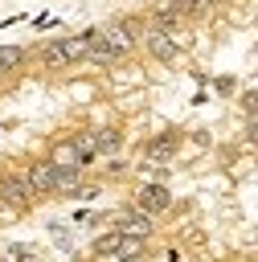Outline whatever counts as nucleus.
<instances>
[{
	"mask_svg": "<svg viewBox=\"0 0 258 262\" xmlns=\"http://www.w3.org/2000/svg\"><path fill=\"white\" fill-rule=\"evenodd\" d=\"M135 20H115V25H106V29H98V37L115 49V53H131L135 49Z\"/></svg>",
	"mask_w": 258,
	"mask_h": 262,
	"instance_id": "obj_3",
	"label": "nucleus"
},
{
	"mask_svg": "<svg viewBox=\"0 0 258 262\" xmlns=\"http://www.w3.org/2000/svg\"><path fill=\"white\" fill-rule=\"evenodd\" d=\"M176 156V135H160L143 147V164H168Z\"/></svg>",
	"mask_w": 258,
	"mask_h": 262,
	"instance_id": "obj_6",
	"label": "nucleus"
},
{
	"mask_svg": "<svg viewBox=\"0 0 258 262\" xmlns=\"http://www.w3.org/2000/svg\"><path fill=\"white\" fill-rule=\"evenodd\" d=\"M53 172H57V164L53 160H41V164H33L29 168V184H33V192L41 196V192H53Z\"/></svg>",
	"mask_w": 258,
	"mask_h": 262,
	"instance_id": "obj_7",
	"label": "nucleus"
},
{
	"mask_svg": "<svg viewBox=\"0 0 258 262\" xmlns=\"http://www.w3.org/2000/svg\"><path fill=\"white\" fill-rule=\"evenodd\" d=\"M192 4H197V12H205V8H213L217 0H192Z\"/></svg>",
	"mask_w": 258,
	"mask_h": 262,
	"instance_id": "obj_20",
	"label": "nucleus"
},
{
	"mask_svg": "<svg viewBox=\"0 0 258 262\" xmlns=\"http://www.w3.org/2000/svg\"><path fill=\"white\" fill-rule=\"evenodd\" d=\"M242 106H246V115H258V90L242 94Z\"/></svg>",
	"mask_w": 258,
	"mask_h": 262,
	"instance_id": "obj_17",
	"label": "nucleus"
},
{
	"mask_svg": "<svg viewBox=\"0 0 258 262\" xmlns=\"http://www.w3.org/2000/svg\"><path fill=\"white\" fill-rule=\"evenodd\" d=\"M86 61H90V66H115V61H119V53H115V49H111V45L98 37V29L90 33V49H86Z\"/></svg>",
	"mask_w": 258,
	"mask_h": 262,
	"instance_id": "obj_8",
	"label": "nucleus"
},
{
	"mask_svg": "<svg viewBox=\"0 0 258 262\" xmlns=\"http://www.w3.org/2000/svg\"><path fill=\"white\" fill-rule=\"evenodd\" d=\"M70 143L78 147V156H82V164H90V160L98 156V135H94V131H78V135H74Z\"/></svg>",
	"mask_w": 258,
	"mask_h": 262,
	"instance_id": "obj_14",
	"label": "nucleus"
},
{
	"mask_svg": "<svg viewBox=\"0 0 258 262\" xmlns=\"http://www.w3.org/2000/svg\"><path fill=\"white\" fill-rule=\"evenodd\" d=\"M115 229H123V233H135V237H147V233H152V213H143L139 205H131V209H119V213H115Z\"/></svg>",
	"mask_w": 258,
	"mask_h": 262,
	"instance_id": "obj_4",
	"label": "nucleus"
},
{
	"mask_svg": "<svg viewBox=\"0 0 258 262\" xmlns=\"http://www.w3.org/2000/svg\"><path fill=\"white\" fill-rule=\"evenodd\" d=\"M82 188V168H57L53 172V192H78Z\"/></svg>",
	"mask_w": 258,
	"mask_h": 262,
	"instance_id": "obj_11",
	"label": "nucleus"
},
{
	"mask_svg": "<svg viewBox=\"0 0 258 262\" xmlns=\"http://www.w3.org/2000/svg\"><path fill=\"white\" fill-rule=\"evenodd\" d=\"M20 61H25V49L20 45H0V74H12Z\"/></svg>",
	"mask_w": 258,
	"mask_h": 262,
	"instance_id": "obj_15",
	"label": "nucleus"
},
{
	"mask_svg": "<svg viewBox=\"0 0 258 262\" xmlns=\"http://www.w3.org/2000/svg\"><path fill=\"white\" fill-rule=\"evenodd\" d=\"M143 49H147L156 61H176V53H180V41H176L172 33H164V29L147 25V29H143Z\"/></svg>",
	"mask_w": 258,
	"mask_h": 262,
	"instance_id": "obj_2",
	"label": "nucleus"
},
{
	"mask_svg": "<svg viewBox=\"0 0 258 262\" xmlns=\"http://www.w3.org/2000/svg\"><path fill=\"white\" fill-rule=\"evenodd\" d=\"M37 53H41V61H45L49 70H66V66H70V57H66V45H61V41H45Z\"/></svg>",
	"mask_w": 258,
	"mask_h": 262,
	"instance_id": "obj_10",
	"label": "nucleus"
},
{
	"mask_svg": "<svg viewBox=\"0 0 258 262\" xmlns=\"http://www.w3.org/2000/svg\"><path fill=\"white\" fill-rule=\"evenodd\" d=\"M8 254H12V258H33V250H29V246H8Z\"/></svg>",
	"mask_w": 258,
	"mask_h": 262,
	"instance_id": "obj_19",
	"label": "nucleus"
},
{
	"mask_svg": "<svg viewBox=\"0 0 258 262\" xmlns=\"http://www.w3.org/2000/svg\"><path fill=\"white\" fill-rule=\"evenodd\" d=\"M61 45H66V57H70V66H78V61H86L90 33H82V37H61Z\"/></svg>",
	"mask_w": 258,
	"mask_h": 262,
	"instance_id": "obj_13",
	"label": "nucleus"
},
{
	"mask_svg": "<svg viewBox=\"0 0 258 262\" xmlns=\"http://www.w3.org/2000/svg\"><path fill=\"white\" fill-rule=\"evenodd\" d=\"M246 139L258 143V115H250V123H246Z\"/></svg>",
	"mask_w": 258,
	"mask_h": 262,
	"instance_id": "obj_18",
	"label": "nucleus"
},
{
	"mask_svg": "<svg viewBox=\"0 0 258 262\" xmlns=\"http://www.w3.org/2000/svg\"><path fill=\"white\" fill-rule=\"evenodd\" d=\"M135 205H139L143 213L156 217V213H168V209H172V196H168L164 184H143V188L135 192Z\"/></svg>",
	"mask_w": 258,
	"mask_h": 262,
	"instance_id": "obj_5",
	"label": "nucleus"
},
{
	"mask_svg": "<svg viewBox=\"0 0 258 262\" xmlns=\"http://www.w3.org/2000/svg\"><path fill=\"white\" fill-rule=\"evenodd\" d=\"M98 258H123V229H111V233H102V237H94V246H90Z\"/></svg>",
	"mask_w": 258,
	"mask_h": 262,
	"instance_id": "obj_9",
	"label": "nucleus"
},
{
	"mask_svg": "<svg viewBox=\"0 0 258 262\" xmlns=\"http://www.w3.org/2000/svg\"><path fill=\"white\" fill-rule=\"evenodd\" d=\"M94 135H98V151H102V156H111V151H119V143H123V135H119L115 127H98Z\"/></svg>",
	"mask_w": 258,
	"mask_h": 262,
	"instance_id": "obj_16",
	"label": "nucleus"
},
{
	"mask_svg": "<svg viewBox=\"0 0 258 262\" xmlns=\"http://www.w3.org/2000/svg\"><path fill=\"white\" fill-rule=\"evenodd\" d=\"M49 160H53L57 168H86V164H82V156H78V147H74L70 139H66V143H57Z\"/></svg>",
	"mask_w": 258,
	"mask_h": 262,
	"instance_id": "obj_12",
	"label": "nucleus"
},
{
	"mask_svg": "<svg viewBox=\"0 0 258 262\" xmlns=\"http://www.w3.org/2000/svg\"><path fill=\"white\" fill-rule=\"evenodd\" d=\"M33 196H37V192H33V184H29V172H25V176H20V172H4V176H0V201H4V205L25 209Z\"/></svg>",
	"mask_w": 258,
	"mask_h": 262,
	"instance_id": "obj_1",
	"label": "nucleus"
}]
</instances>
